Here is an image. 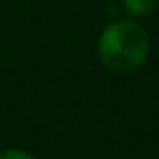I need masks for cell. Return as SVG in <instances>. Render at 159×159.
I'll return each instance as SVG.
<instances>
[{
    "instance_id": "cell-1",
    "label": "cell",
    "mask_w": 159,
    "mask_h": 159,
    "mask_svg": "<svg viewBox=\"0 0 159 159\" xmlns=\"http://www.w3.org/2000/svg\"><path fill=\"white\" fill-rule=\"evenodd\" d=\"M99 60L114 73H131L148 56V34L133 20H112L99 34Z\"/></svg>"
},
{
    "instance_id": "cell-2",
    "label": "cell",
    "mask_w": 159,
    "mask_h": 159,
    "mask_svg": "<svg viewBox=\"0 0 159 159\" xmlns=\"http://www.w3.org/2000/svg\"><path fill=\"white\" fill-rule=\"evenodd\" d=\"M157 4L159 0H123V7L131 17H142V15L153 13L157 9Z\"/></svg>"
},
{
    "instance_id": "cell-3",
    "label": "cell",
    "mask_w": 159,
    "mask_h": 159,
    "mask_svg": "<svg viewBox=\"0 0 159 159\" xmlns=\"http://www.w3.org/2000/svg\"><path fill=\"white\" fill-rule=\"evenodd\" d=\"M0 159H34V157L24 148H7L4 153H0Z\"/></svg>"
}]
</instances>
